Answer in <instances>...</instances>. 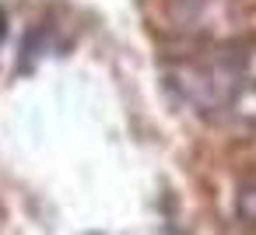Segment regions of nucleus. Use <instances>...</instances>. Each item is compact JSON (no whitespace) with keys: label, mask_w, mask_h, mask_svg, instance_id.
Wrapping results in <instances>:
<instances>
[{"label":"nucleus","mask_w":256,"mask_h":235,"mask_svg":"<svg viewBox=\"0 0 256 235\" xmlns=\"http://www.w3.org/2000/svg\"><path fill=\"white\" fill-rule=\"evenodd\" d=\"M165 88L207 120H246V98L252 88V53L246 39L196 42L186 53H168L162 67Z\"/></svg>","instance_id":"1"},{"label":"nucleus","mask_w":256,"mask_h":235,"mask_svg":"<svg viewBox=\"0 0 256 235\" xmlns=\"http://www.w3.org/2000/svg\"><path fill=\"white\" fill-rule=\"evenodd\" d=\"M168 28L196 46V42H228L238 39V28L246 22L242 0H165Z\"/></svg>","instance_id":"2"},{"label":"nucleus","mask_w":256,"mask_h":235,"mask_svg":"<svg viewBox=\"0 0 256 235\" xmlns=\"http://www.w3.org/2000/svg\"><path fill=\"white\" fill-rule=\"evenodd\" d=\"M4 36H8V18H4V11H0V42H4Z\"/></svg>","instance_id":"3"}]
</instances>
